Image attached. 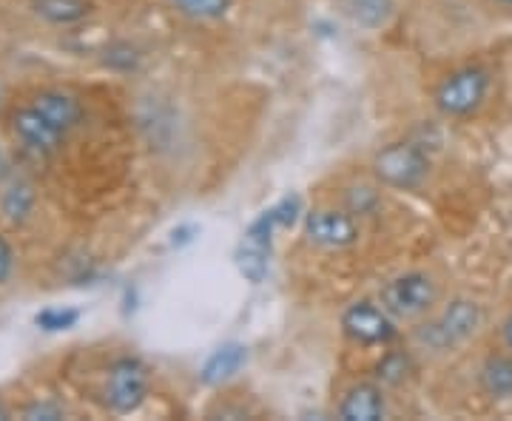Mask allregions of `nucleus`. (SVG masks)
Here are the masks:
<instances>
[{"label":"nucleus","instance_id":"13","mask_svg":"<svg viewBox=\"0 0 512 421\" xmlns=\"http://www.w3.org/2000/svg\"><path fill=\"white\" fill-rule=\"evenodd\" d=\"M35 12L49 23L69 26L89 15V3L86 0H35Z\"/></svg>","mask_w":512,"mask_h":421},{"label":"nucleus","instance_id":"8","mask_svg":"<svg viewBox=\"0 0 512 421\" xmlns=\"http://www.w3.org/2000/svg\"><path fill=\"white\" fill-rule=\"evenodd\" d=\"M12 129H15V137H18L20 143L29 148V151H37V154H52L63 143V137H66L35 106H26V109L15 111Z\"/></svg>","mask_w":512,"mask_h":421},{"label":"nucleus","instance_id":"25","mask_svg":"<svg viewBox=\"0 0 512 421\" xmlns=\"http://www.w3.org/2000/svg\"><path fill=\"white\" fill-rule=\"evenodd\" d=\"M6 171V157H3V151H0V174Z\"/></svg>","mask_w":512,"mask_h":421},{"label":"nucleus","instance_id":"17","mask_svg":"<svg viewBox=\"0 0 512 421\" xmlns=\"http://www.w3.org/2000/svg\"><path fill=\"white\" fill-rule=\"evenodd\" d=\"M188 18L197 20H217L228 12L231 0H174Z\"/></svg>","mask_w":512,"mask_h":421},{"label":"nucleus","instance_id":"3","mask_svg":"<svg viewBox=\"0 0 512 421\" xmlns=\"http://www.w3.org/2000/svg\"><path fill=\"white\" fill-rule=\"evenodd\" d=\"M481 322H484V313H481L476 302L456 299V302H450L444 308V313L433 325H427V328L421 330V339L439 350L450 348V345H458V342L470 339L481 328Z\"/></svg>","mask_w":512,"mask_h":421},{"label":"nucleus","instance_id":"1","mask_svg":"<svg viewBox=\"0 0 512 421\" xmlns=\"http://www.w3.org/2000/svg\"><path fill=\"white\" fill-rule=\"evenodd\" d=\"M376 177L384 185H393V188H416L421 180L427 177L430 163H427V154L413 143H393L379 151L376 157Z\"/></svg>","mask_w":512,"mask_h":421},{"label":"nucleus","instance_id":"10","mask_svg":"<svg viewBox=\"0 0 512 421\" xmlns=\"http://www.w3.org/2000/svg\"><path fill=\"white\" fill-rule=\"evenodd\" d=\"M345 421H379L384 416V396L376 385H356L339 407Z\"/></svg>","mask_w":512,"mask_h":421},{"label":"nucleus","instance_id":"12","mask_svg":"<svg viewBox=\"0 0 512 421\" xmlns=\"http://www.w3.org/2000/svg\"><path fill=\"white\" fill-rule=\"evenodd\" d=\"M481 385L493 399L512 396V359L510 356H493L481 367Z\"/></svg>","mask_w":512,"mask_h":421},{"label":"nucleus","instance_id":"26","mask_svg":"<svg viewBox=\"0 0 512 421\" xmlns=\"http://www.w3.org/2000/svg\"><path fill=\"white\" fill-rule=\"evenodd\" d=\"M498 3H504V6H512V0H498Z\"/></svg>","mask_w":512,"mask_h":421},{"label":"nucleus","instance_id":"18","mask_svg":"<svg viewBox=\"0 0 512 421\" xmlns=\"http://www.w3.org/2000/svg\"><path fill=\"white\" fill-rule=\"evenodd\" d=\"M239 271L248 276L251 282H262L268 274V251H259L251 245H242L239 251Z\"/></svg>","mask_w":512,"mask_h":421},{"label":"nucleus","instance_id":"24","mask_svg":"<svg viewBox=\"0 0 512 421\" xmlns=\"http://www.w3.org/2000/svg\"><path fill=\"white\" fill-rule=\"evenodd\" d=\"M504 342H507V348L512 350V313L507 316V322H504Z\"/></svg>","mask_w":512,"mask_h":421},{"label":"nucleus","instance_id":"20","mask_svg":"<svg viewBox=\"0 0 512 421\" xmlns=\"http://www.w3.org/2000/svg\"><path fill=\"white\" fill-rule=\"evenodd\" d=\"M271 214H274V220L279 228H291L293 222L299 220V214H302V200L293 194V197H285V200H279L271 208Z\"/></svg>","mask_w":512,"mask_h":421},{"label":"nucleus","instance_id":"21","mask_svg":"<svg viewBox=\"0 0 512 421\" xmlns=\"http://www.w3.org/2000/svg\"><path fill=\"white\" fill-rule=\"evenodd\" d=\"M350 211H356V214H367V211H373V205H376V194L370 191V188H353L350 191Z\"/></svg>","mask_w":512,"mask_h":421},{"label":"nucleus","instance_id":"7","mask_svg":"<svg viewBox=\"0 0 512 421\" xmlns=\"http://www.w3.org/2000/svg\"><path fill=\"white\" fill-rule=\"evenodd\" d=\"M305 234L311 239L313 245H322V248H345L350 242H356L359 237V228L350 214L342 211H311L308 220H305Z\"/></svg>","mask_w":512,"mask_h":421},{"label":"nucleus","instance_id":"16","mask_svg":"<svg viewBox=\"0 0 512 421\" xmlns=\"http://www.w3.org/2000/svg\"><path fill=\"white\" fill-rule=\"evenodd\" d=\"M390 0H350V15L365 26H379L390 15Z\"/></svg>","mask_w":512,"mask_h":421},{"label":"nucleus","instance_id":"4","mask_svg":"<svg viewBox=\"0 0 512 421\" xmlns=\"http://www.w3.org/2000/svg\"><path fill=\"white\" fill-rule=\"evenodd\" d=\"M148 396V373L140 359H117L109 370L106 402L114 413H134Z\"/></svg>","mask_w":512,"mask_h":421},{"label":"nucleus","instance_id":"14","mask_svg":"<svg viewBox=\"0 0 512 421\" xmlns=\"http://www.w3.org/2000/svg\"><path fill=\"white\" fill-rule=\"evenodd\" d=\"M35 208V191L32 185L15 183L3 194V214L9 222H26Z\"/></svg>","mask_w":512,"mask_h":421},{"label":"nucleus","instance_id":"15","mask_svg":"<svg viewBox=\"0 0 512 421\" xmlns=\"http://www.w3.org/2000/svg\"><path fill=\"white\" fill-rule=\"evenodd\" d=\"M77 322H80V311H74V308H43L35 316V325L46 333L72 330Z\"/></svg>","mask_w":512,"mask_h":421},{"label":"nucleus","instance_id":"23","mask_svg":"<svg viewBox=\"0 0 512 421\" xmlns=\"http://www.w3.org/2000/svg\"><path fill=\"white\" fill-rule=\"evenodd\" d=\"M26 419L55 421V419H63V413H60V407H55V404H35V407H29V410H26Z\"/></svg>","mask_w":512,"mask_h":421},{"label":"nucleus","instance_id":"22","mask_svg":"<svg viewBox=\"0 0 512 421\" xmlns=\"http://www.w3.org/2000/svg\"><path fill=\"white\" fill-rule=\"evenodd\" d=\"M12 268H15V254H12V245L0 237V285H3V282L12 276Z\"/></svg>","mask_w":512,"mask_h":421},{"label":"nucleus","instance_id":"2","mask_svg":"<svg viewBox=\"0 0 512 421\" xmlns=\"http://www.w3.org/2000/svg\"><path fill=\"white\" fill-rule=\"evenodd\" d=\"M487 86H490V77L484 69H473V66L461 69L441 83L439 94H436V106L447 117H467L484 103Z\"/></svg>","mask_w":512,"mask_h":421},{"label":"nucleus","instance_id":"11","mask_svg":"<svg viewBox=\"0 0 512 421\" xmlns=\"http://www.w3.org/2000/svg\"><path fill=\"white\" fill-rule=\"evenodd\" d=\"M245 362H248V350L242 345H225V348L214 350V356L202 367V382L205 385H222V382L234 379Z\"/></svg>","mask_w":512,"mask_h":421},{"label":"nucleus","instance_id":"6","mask_svg":"<svg viewBox=\"0 0 512 421\" xmlns=\"http://www.w3.org/2000/svg\"><path fill=\"white\" fill-rule=\"evenodd\" d=\"M342 325H345V333L350 339H356L362 345H382V342H390L396 333L393 322H390V313L370 305V302H356L353 308H348Z\"/></svg>","mask_w":512,"mask_h":421},{"label":"nucleus","instance_id":"19","mask_svg":"<svg viewBox=\"0 0 512 421\" xmlns=\"http://www.w3.org/2000/svg\"><path fill=\"white\" fill-rule=\"evenodd\" d=\"M407 370H410V359L404 353H390V356H384L382 365H379V379L387 382V385H399L407 376Z\"/></svg>","mask_w":512,"mask_h":421},{"label":"nucleus","instance_id":"9","mask_svg":"<svg viewBox=\"0 0 512 421\" xmlns=\"http://www.w3.org/2000/svg\"><path fill=\"white\" fill-rule=\"evenodd\" d=\"M29 106H35L60 134H69L83 120L80 103L66 92H40Z\"/></svg>","mask_w":512,"mask_h":421},{"label":"nucleus","instance_id":"5","mask_svg":"<svg viewBox=\"0 0 512 421\" xmlns=\"http://www.w3.org/2000/svg\"><path fill=\"white\" fill-rule=\"evenodd\" d=\"M433 302L436 285L424 274H404L382 288V308L393 316H419Z\"/></svg>","mask_w":512,"mask_h":421}]
</instances>
